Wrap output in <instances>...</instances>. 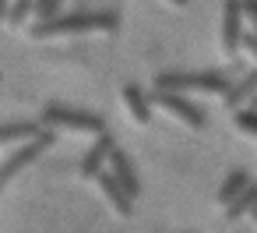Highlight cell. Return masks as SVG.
<instances>
[{
	"label": "cell",
	"instance_id": "obj_20",
	"mask_svg": "<svg viewBox=\"0 0 257 233\" xmlns=\"http://www.w3.org/2000/svg\"><path fill=\"white\" fill-rule=\"evenodd\" d=\"M243 15L253 22V29H257V0H243Z\"/></svg>",
	"mask_w": 257,
	"mask_h": 233
},
{
	"label": "cell",
	"instance_id": "obj_8",
	"mask_svg": "<svg viewBox=\"0 0 257 233\" xmlns=\"http://www.w3.org/2000/svg\"><path fill=\"white\" fill-rule=\"evenodd\" d=\"M113 145H116V141H113V134H109V131H99V134H95L92 148H88V152H85V159H81V177H85V180H92V177L106 166V159H109Z\"/></svg>",
	"mask_w": 257,
	"mask_h": 233
},
{
	"label": "cell",
	"instance_id": "obj_1",
	"mask_svg": "<svg viewBox=\"0 0 257 233\" xmlns=\"http://www.w3.org/2000/svg\"><path fill=\"white\" fill-rule=\"evenodd\" d=\"M120 29V11L116 8H74L60 11L53 18L32 22L29 36L32 39H50V36H81V32H116Z\"/></svg>",
	"mask_w": 257,
	"mask_h": 233
},
{
	"label": "cell",
	"instance_id": "obj_13",
	"mask_svg": "<svg viewBox=\"0 0 257 233\" xmlns=\"http://www.w3.org/2000/svg\"><path fill=\"white\" fill-rule=\"evenodd\" d=\"M253 205H257V180H246V187L225 205V215H229V219H243Z\"/></svg>",
	"mask_w": 257,
	"mask_h": 233
},
{
	"label": "cell",
	"instance_id": "obj_7",
	"mask_svg": "<svg viewBox=\"0 0 257 233\" xmlns=\"http://www.w3.org/2000/svg\"><path fill=\"white\" fill-rule=\"evenodd\" d=\"M243 36V0H222V50L236 57Z\"/></svg>",
	"mask_w": 257,
	"mask_h": 233
},
{
	"label": "cell",
	"instance_id": "obj_5",
	"mask_svg": "<svg viewBox=\"0 0 257 233\" xmlns=\"http://www.w3.org/2000/svg\"><path fill=\"white\" fill-rule=\"evenodd\" d=\"M155 106H162V110H169L173 117H180L187 127H194V131H201L204 124H208V113L197 106V103H190L183 92H169V89H155L152 96H148Z\"/></svg>",
	"mask_w": 257,
	"mask_h": 233
},
{
	"label": "cell",
	"instance_id": "obj_2",
	"mask_svg": "<svg viewBox=\"0 0 257 233\" xmlns=\"http://www.w3.org/2000/svg\"><path fill=\"white\" fill-rule=\"evenodd\" d=\"M155 89H169V92H211V96H225L229 92V78L222 71H162L155 78Z\"/></svg>",
	"mask_w": 257,
	"mask_h": 233
},
{
	"label": "cell",
	"instance_id": "obj_10",
	"mask_svg": "<svg viewBox=\"0 0 257 233\" xmlns=\"http://www.w3.org/2000/svg\"><path fill=\"white\" fill-rule=\"evenodd\" d=\"M253 92H257V64H253V67H246L236 82H229V92H225L222 99H225V106H229V110H236V106H243Z\"/></svg>",
	"mask_w": 257,
	"mask_h": 233
},
{
	"label": "cell",
	"instance_id": "obj_4",
	"mask_svg": "<svg viewBox=\"0 0 257 233\" xmlns=\"http://www.w3.org/2000/svg\"><path fill=\"white\" fill-rule=\"evenodd\" d=\"M50 145H57V134H53L50 127H43L36 138H29V141H25V145H22V148H18V152L4 163V166H0V191L8 187V180H11V177H18L25 166H32V163H36V159H39Z\"/></svg>",
	"mask_w": 257,
	"mask_h": 233
},
{
	"label": "cell",
	"instance_id": "obj_14",
	"mask_svg": "<svg viewBox=\"0 0 257 233\" xmlns=\"http://www.w3.org/2000/svg\"><path fill=\"white\" fill-rule=\"evenodd\" d=\"M246 180H250V173H246V170H232V173L222 180V187H218V201H222V205H229V201L246 187Z\"/></svg>",
	"mask_w": 257,
	"mask_h": 233
},
{
	"label": "cell",
	"instance_id": "obj_12",
	"mask_svg": "<svg viewBox=\"0 0 257 233\" xmlns=\"http://www.w3.org/2000/svg\"><path fill=\"white\" fill-rule=\"evenodd\" d=\"M43 131L39 120H11V124H0V145H15V141H29Z\"/></svg>",
	"mask_w": 257,
	"mask_h": 233
},
{
	"label": "cell",
	"instance_id": "obj_19",
	"mask_svg": "<svg viewBox=\"0 0 257 233\" xmlns=\"http://www.w3.org/2000/svg\"><path fill=\"white\" fill-rule=\"evenodd\" d=\"M243 71H246V64H243V60H236V57H232V60H229V71H225V78H229V82H232V74H236V78H239V74H243Z\"/></svg>",
	"mask_w": 257,
	"mask_h": 233
},
{
	"label": "cell",
	"instance_id": "obj_3",
	"mask_svg": "<svg viewBox=\"0 0 257 233\" xmlns=\"http://www.w3.org/2000/svg\"><path fill=\"white\" fill-rule=\"evenodd\" d=\"M39 124L50 127V131H88V134H99L106 131V120L99 113H88V110H71V106H60V103H50L43 106L39 113Z\"/></svg>",
	"mask_w": 257,
	"mask_h": 233
},
{
	"label": "cell",
	"instance_id": "obj_22",
	"mask_svg": "<svg viewBox=\"0 0 257 233\" xmlns=\"http://www.w3.org/2000/svg\"><path fill=\"white\" fill-rule=\"evenodd\" d=\"M243 106H250V110H257V92H253V96H250V99H246Z\"/></svg>",
	"mask_w": 257,
	"mask_h": 233
},
{
	"label": "cell",
	"instance_id": "obj_15",
	"mask_svg": "<svg viewBox=\"0 0 257 233\" xmlns=\"http://www.w3.org/2000/svg\"><path fill=\"white\" fill-rule=\"evenodd\" d=\"M32 4H36V0H11V8H8V25L22 29V25L32 18Z\"/></svg>",
	"mask_w": 257,
	"mask_h": 233
},
{
	"label": "cell",
	"instance_id": "obj_21",
	"mask_svg": "<svg viewBox=\"0 0 257 233\" xmlns=\"http://www.w3.org/2000/svg\"><path fill=\"white\" fill-rule=\"evenodd\" d=\"M8 8H11V0H0V22H8Z\"/></svg>",
	"mask_w": 257,
	"mask_h": 233
},
{
	"label": "cell",
	"instance_id": "obj_17",
	"mask_svg": "<svg viewBox=\"0 0 257 233\" xmlns=\"http://www.w3.org/2000/svg\"><path fill=\"white\" fill-rule=\"evenodd\" d=\"M64 4H67V0H36V4H32V18H36V22L53 18V15L64 11Z\"/></svg>",
	"mask_w": 257,
	"mask_h": 233
},
{
	"label": "cell",
	"instance_id": "obj_23",
	"mask_svg": "<svg viewBox=\"0 0 257 233\" xmlns=\"http://www.w3.org/2000/svg\"><path fill=\"white\" fill-rule=\"evenodd\" d=\"M169 4H176V8H187V4H190V0H169Z\"/></svg>",
	"mask_w": 257,
	"mask_h": 233
},
{
	"label": "cell",
	"instance_id": "obj_9",
	"mask_svg": "<svg viewBox=\"0 0 257 233\" xmlns=\"http://www.w3.org/2000/svg\"><path fill=\"white\" fill-rule=\"evenodd\" d=\"M92 180L99 184V191L106 194V201H109V205H113V208H116L120 215H131V212H134V201L127 198V191H123V187L116 184V177H113L109 170H99V173H95Z\"/></svg>",
	"mask_w": 257,
	"mask_h": 233
},
{
	"label": "cell",
	"instance_id": "obj_24",
	"mask_svg": "<svg viewBox=\"0 0 257 233\" xmlns=\"http://www.w3.org/2000/svg\"><path fill=\"white\" fill-rule=\"evenodd\" d=\"M246 215H253V219H257V205H253V208H250V212H246Z\"/></svg>",
	"mask_w": 257,
	"mask_h": 233
},
{
	"label": "cell",
	"instance_id": "obj_18",
	"mask_svg": "<svg viewBox=\"0 0 257 233\" xmlns=\"http://www.w3.org/2000/svg\"><path fill=\"white\" fill-rule=\"evenodd\" d=\"M239 50H246V53H250V57L257 60V29H253V32H243V36H239Z\"/></svg>",
	"mask_w": 257,
	"mask_h": 233
},
{
	"label": "cell",
	"instance_id": "obj_6",
	"mask_svg": "<svg viewBox=\"0 0 257 233\" xmlns=\"http://www.w3.org/2000/svg\"><path fill=\"white\" fill-rule=\"evenodd\" d=\"M109 173L116 177V184L127 191V198L134 201V198H141V177H138V166H134V159L123 152V148H116L113 145V152H109Z\"/></svg>",
	"mask_w": 257,
	"mask_h": 233
},
{
	"label": "cell",
	"instance_id": "obj_11",
	"mask_svg": "<svg viewBox=\"0 0 257 233\" xmlns=\"http://www.w3.org/2000/svg\"><path fill=\"white\" fill-rule=\"evenodd\" d=\"M123 103H127V110H131V117H134L138 124H152V99L145 96L141 85L127 82V85H123Z\"/></svg>",
	"mask_w": 257,
	"mask_h": 233
},
{
	"label": "cell",
	"instance_id": "obj_16",
	"mask_svg": "<svg viewBox=\"0 0 257 233\" xmlns=\"http://www.w3.org/2000/svg\"><path fill=\"white\" fill-rule=\"evenodd\" d=\"M232 120H236V127H239L243 134L257 138V110H250V106H236V110H232Z\"/></svg>",
	"mask_w": 257,
	"mask_h": 233
}]
</instances>
